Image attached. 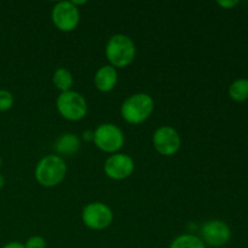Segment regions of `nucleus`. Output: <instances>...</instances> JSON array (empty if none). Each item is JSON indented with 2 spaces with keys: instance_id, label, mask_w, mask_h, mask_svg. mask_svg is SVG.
Masks as SVG:
<instances>
[{
  "instance_id": "39448f33",
  "label": "nucleus",
  "mask_w": 248,
  "mask_h": 248,
  "mask_svg": "<svg viewBox=\"0 0 248 248\" xmlns=\"http://www.w3.org/2000/svg\"><path fill=\"white\" fill-rule=\"evenodd\" d=\"M93 143L99 150L115 154L125 143V135L119 126L114 124H102L93 131Z\"/></svg>"
},
{
  "instance_id": "6ab92c4d",
  "label": "nucleus",
  "mask_w": 248,
  "mask_h": 248,
  "mask_svg": "<svg viewBox=\"0 0 248 248\" xmlns=\"http://www.w3.org/2000/svg\"><path fill=\"white\" fill-rule=\"evenodd\" d=\"M1 248H26V247H24V244H21V242H17V241H12V242H9V244L4 245Z\"/></svg>"
},
{
  "instance_id": "f8f14e48",
  "label": "nucleus",
  "mask_w": 248,
  "mask_h": 248,
  "mask_svg": "<svg viewBox=\"0 0 248 248\" xmlns=\"http://www.w3.org/2000/svg\"><path fill=\"white\" fill-rule=\"evenodd\" d=\"M80 149V140L75 133H63L55 142V150L57 154L72 156Z\"/></svg>"
},
{
  "instance_id": "9d476101",
  "label": "nucleus",
  "mask_w": 248,
  "mask_h": 248,
  "mask_svg": "<svg viewBox=\"0 0 248 248\" xmlns=\"http://www.w3.org/2000/svg\"><path fill=\"white\" fill-rule=\"evenodd\" d=\"M135 171V161L132 157L123 153L111 154L104 162V172L114 181H124Z\"/></svg>"
},
{
  "instance_id": "20e7f679",
  "label": "nucleus",
  "mask_w": 248,
  "mask_h": 248,
  "mask_svg": "<svg viewBox=\"0 0 248 248\" xmlns=\"http://www.w3.org/2000/svg\"><path fill=\"white\" fill-rule=\"evenodd\" d=\"M56 108L62 118L69 121H79L87 114V102L81 93L77 91L61 92L56 99Z\"/></svg>"
},
{
  "instance_id": "4468645a",
  "label": "nucleus",
  "mask_w": 248,
  "mask_h": 248,
  "mask_svg": "<svg viewBox=\"0 0 248 248\" xmlns=\"http://www.w3.org/2000/svg\"><path fill=\"white\" fill-rule=\"evenodd\" d=\"M170 248H206L201 237L193 234H183L177 236L170 245Z\"/></svg>"
},
{
  "instance_id": "423d86ee",
  "label": "nucleus",
  "mask_w": 248,
  "mask_h": 248,
  "mask_svg": "<svg viewBox=\"0 0 248 248\" xmlns=\"http://www.w3.org/2000/svg\"><path fill=\"white\" fill-rule=\"evenodd\" d=\"M82 223L91 230L107 229L113 223L114 213L103 202H91L86 205L81 213Z\"/></svg>"
},
{
  "instance_id": "4be33fe9",
  "label": "nucleus",
  "mask_w": 248,
  "mask_h": 248,
  "mask_svg": "<svg viewBox=\"0 0 248 248\" xmlns=\"http://www.w3.org/2000/svg\"><path fill=\"white\" fill-rule=\"evenodd\" d=\"M0 167H1V157H0Z\"/></svg>"
},
{
  "instance_id": "f257e3e1",
  "label": "nucleus",
  "mask_w": 248,
  "mask_h": 248,
  "mask_svg": "<svg viewBox=\"0 0 248 248\" xmlns=\"http://www.w3.org/2000/svg\"><path fill=\"white\" fill-rule=\"evenodd\" d=\"M155 103L150 94L138 92L127 97L121 104V118L130 125H140L147 121L154 111Z\"/></svg>"
},
{
  "instance_id": "f3484780",
  "label": "nucleus",
  "mask_w": 248,
  "mask_h": 248,
  "mask_svg": "<svg viewBox=\"0 0 248 248\" xmlns=\"http://www.w3.org/2000/svg\"><path fill=\"white\" fill-rule=\"evenodd\" d=\"M26 248H46V240L43 236H39V235H34L31 236L27 242L24 244Z\"/></svg>"
},
{
  "instance_id": "1a4fd4ad",
  "label": "nucleus",
  "mask_w": 248,
  "mask_h": 248,
  "mask_svg": "<svg viewBox=\"0 0 248 248\" xmlns=\"http://www.w3.org/2000/svg\"><path fill=\"white\" fill-rule=\"evenodd\" d=\"M232 230L225 222L219 219L207 220L201 228V240L211 247H222L229 242Z\"/></svg>"
},
{
  "instance_id": "ddd939ff",
  "label": "nucleus",
  "mask_w": 248,
  "mask_h": 248,
  "mask_svg": "<svg viewBox=\"0 0 248 248\" xmlns=\"http://www.w3.org/2000/svg\"><path fill=\"white\" fill-rule=\"evenodd\" d=\"M52 82L56 89L60 90L61 92H67L72 90L74 85V78L67 68H58L52 75Z\"/></svg>"
},
{
  "instance_id": "dca6fc26",
  "label": "nucleus",
  "mask_w": 248,
  "mask_h": 248,
  "mask_svg": "<svg viewBox=\"0 0 248 248\" xmlns=\"http://www.w3.org/2000/svg\"><path fill=\"white\" fill-rule=\"evenodd\" d=\"M14 94L7 90H0V111L10 110L14 106Z\"/></svg>"
},
{
  "instance_id": "a211bd4d",
  "label": "nucleus",
  "mask_w": 248,
  "mask_h": 248,
  "mask_svg": "<svg viewBox=\"0 0 248 248\" xmlns=\"http://www.w3.org/2000/svg\"><path fill=\"white\" fill-rule=\"evenodd\" d=\"M217 4L223 9H232L239 4V1H236V0H220V1H217Z\"/></svg>"
},
{
  "instance_id": "aec40b11",
  "label": "nucleus",
  "mask_w": 248,
  "mask_h": 248,
  "mask_svg": "<svg viewBox=\"0 0 248 248\" xmlns=\"http://www.w3.org/2000/svg\"><path fill=\"white\" fill-rule=\"evenodd\" d=\"M82 138L86 142H93V131H85L82 133Z\"/></svg>"
},
{
  "instance_id": "412c9836",
  "label": "nucleus",
  "mask_w": 248,
  "mask_h": 248,
  "mask_svg": "<svg viewBox=\"0 0 248 248\" xmlns=\"http://www.w3.org/2000/svg\"><path fill=\"white\" fill-rule=\"evenodd\" d=\"M5 186V177L2 174H0V189L4 188Z\"/></svg>"
},
{
  "instance_id": "9b49d317",
  "label": "nucleus",
  "mask_w": 248,
  "mask_h": 248,
  "mask_svg": "<svg viewBox=\"0 0 248 248\" xmlns=\"http://www.w3.org/2000/svg\"><path fill=\"white\" fill-rule=\"evenodd\" d=\"M94 86L101 92H110L118 84V70L110 64L103 65L96 72L93 78Z\"/></svg>"
},
{
  "instance_id": "6e6552de",
  "label": "nucleus",
  "mask_w": 248,
  "mask_h": 248,
  "mask_svg": "<svg viewBox=\"0 0 248 248\" xmlns=\"http://www.w3.org/2000/svg\"><path fill=\"white\" fill-rule=\"evenodd\" d=\"M153 145L162 156H172L177 154L182 147V140L178 131L171 126H161L153 135Z\"/></svg>"
},
{
  "instance_id": "2eb2a0df",
  "label": "nucleus",
  "mask_w": 248,
  "mask_h": 248,
  "mask_svg": "<svg viewBox=\"0 0 248 248\" xmlns=\"http://www.w3.org/2000/svg\"><path fill=\"white\" fill-rule=\"evenodd\" d=\"M229 96L235 102H245L248 99V79H237L230 84Z\"/></svg>"
},
{
  "instance_id": "f03ea898",
  "label": "nucleus",
  "mask_w": 248,
  "mask_h": 248,
  "mask_svg": "<svg viewBox=\"0 0 248 248\" xmlns=\"http://www.w3.org/2000/svg\"><path fill=\"white\" fill-rule=\"evenodd\" d=\"M67 174V165L60 155H47L38 162L34 171L36 182L46 188H53L63 182Z\"/></svg>"
},
{
  "instance_id": "7ed1b4c3",
  "label": "nucleus",
  "mask_w": 248,
  "mask_h": 248,
  "mask_svg": "<svg viewBox=\"0 0 248 248\" xmlns=\"http://www.w3.org/2000/svg\"><path fill=\"white\" fill-rule=\"evenodd\" d=\"M136 45L125 34H115L106 46V57L114 68H126L135 61Z\"/></svg>"
},
{
  "instance_id": "0eeeda50",
  "label": "nucleus",
  "mask_w": 248,
  "mask_h": 248,
  "mask_svg": "<svg viewBox=\"0 0 248 248\" xmlns=\"http://www.w3.org/2000/svg\"><path fill=\"white\" fill-rule=\"evenodd\" d=\"M51 19L61 31H73L79 26V9L72 1H60L52 7Z\"/></svg>"
}]
</instances>
